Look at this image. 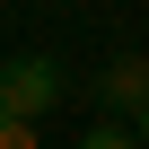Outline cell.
Returning a JSON list of instances; mask_svg holds the SVG:
<instances>
[{"mask_svg":"<svg viewBox=\"0 0 149 149\" xmlns=\"http://www.w3.org/2000/svg\"><path fill=\"white\" fill-rule=\"evenodd\" d=\"M140 149H149V105H140Z\"/></svg>","mask_w":149,"mask_h":149,"instance_id":"obj_5","label":"cell"},{"mask_svg":"<svg viewBox=\"0 0 149 149\" xmlns=\"http://www.w3.org/2000/svg\"><path fill=\"white\" fill-rule=\"evenodd\" d=\"M79 149H140V140H132V132H123V123H97V132H88V140H79Z\"/></svg>","mask_w":149,"mask_h":149,"instance_id":"obj_3","label":"cell"},{"mask_svg":"<svg viewBox=\"0 0 149 149\" xmlns=\"http://www.w3.org/2000/svg\"><path fill=\"white\" fill-rule=\"evenodd\" d=\"M97 97H105V114H132V123H140V105H149V61H140V53L105 61V70H97Z\"/></svg>","mask_w":149,"mask_h":149,"instance_id":"obj_2","label":"cell"},{"mask_svg":"<svg viewBox=\"0 0 149 149\" xmlns=\"http://www.w3.org/2000/svg\"><path fill=\"white\" fill-rule=\"evenodd\" d=\"M44 105H61V61H44V53L0 61V123H35Z\"/></svg>","mask_w":149,"mask_h":149,"instance_id":"obj_1","label":"cell"},{"mask_svg":"<svg viewBox=\"0 0 149 149\" xmlns=\"http://www.w3.org/2000/svg\"><path fill=\"white\" fill-rule=\"evenodd\" d=\"M0 149H44V140H35V123H0Z\"/></svg>","mask_w":149,"mask_h":149,"instance_id":"obj_4","label":"cell"}]
</instances>
